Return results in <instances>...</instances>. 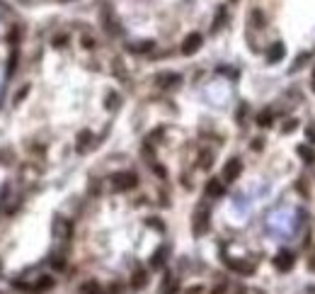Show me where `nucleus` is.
I'll list each match as a JSON object with an SVG mask.
<instances>
[{"label": "nucleus", "mask_w": 315, "mask_h": 294, "mask_svg": "<svg viewBox=\"0 0 315 294\" xmlns=\"http://www.w3.org/2000/svg\"><path fill=\"white\" fill-rule=\"evenodd\" d=\"M122 292V287H119V285H114V287H109V290H107V294H119Z\"/></svg>", "instance_id": "28"}, {"label": "nucleus", "mask_w": 315, "mask_h": 294, "mask_svg": "<svg viewBox=\"0 0 315 294\" xmlns=\"http://www.w3.org/2000/svg\"><path fill=\"white\" fill-rule=\"evenodd\" d=\"M168 260V246H163V248H158L155 250V255H153V260H150V268H163V263Z\"/></svg>", "instance_id": "8"}, {"label": "nucleus", "mask_w": 315, "mask_h": 294, "mask_svg": "<svg viewBox=\"0 0 315 294\" xmlns=\"http://www.w3.org/2000/svg\"><path fill=\"white\" fill-rule=\"evenodd\" d=\"M107 107H109V110H117V107H119V95H117V92H109V95H107Z\"/></svg>", "instance_id": "19"}, {"label": "nucleus", "mask_w": 315, "mask_h": 294, "mask_svg": "<svg viewBox=\"0 0 315 294\" xmlns=\"http://www.w3.org/2000/svg\"><path fill=\"white\" fill-rule=\"evenodd\" d=\"M175 290H177V280H175V277L165 280V285H163V294H172Z\"/></svg>", "instance_id": "18"}, {"label": "nucleus", "mask_w": 315, "mask_h": 294, "mask_svg": "<svg viewBox=\"0 0 315 294\" xmlns=\"http://www.w3.org/2000/svg\"><path fill=\"white\" fill-rule=\"evenodd\" d=\"M294 263H296V255H294L291 250H279V253L274 255V268H276L279 272H289V270L294 268Z\"/></svg>", "instance_id": "3"}, {"label": "nucleus", "mask_w": 315, "mask_h": 294, "mask_svg": "<svg viewBox=\"0 0 315 294\" xmlns=\"http://www.w3.org/2000/svg\"><path fill=\"white\" fill-rule=\"evenodd\" d=\"M252 20H254V22H252L254 27H264V15H262L259 10H254V12H252Z\"/></svg>", "instance_id": "21"}, {"label": "nucleus", "mask_w": 315, "mask_h": 294, "mask_svg": "<svg viewBox=\"0 0 315 294\" xmlns=\"http://www.w3.org/2000/svg\"><path fill=\"white\" fill-rule=\"evenodd\" d=\"M231 2H235V0H231Z\"/></svg>", "instance_id": "31"}, {"label": "nucleus", "mask_w": 315, "mask_h": 294, "mask_svg": "<svg viewBox=\"0 0 315 294\" xmlns=\"http://www.w3.org/2000/svg\"><path fill=\"white\" fill-rule=\"evenodd\" d=\"M56 233H59V236H68V233H70V224H68V221H63V219H56Z\"/></svg>", "instance_id": "16"}, {"label": "nucleus", "mask_w": 315, "mask_h": 294, "mask_svg": "<svg viewBox=\"0 0 315 294\" xmlns=\"http://www.w3.org/2000/svg\"><path fill=\"white\" fill-rule=\"evenodd\" d=\"M65 42H68V37H56V42H54V44H56V46H63Z\"/></svg>", "instance_id": "26"}, {"label": "nucleus", "mask_w": 315, "mask_h": 294, "mask_svg": "<svg viewBox=\"0 0 315 294\" xmlns=\"http://www.w3.org/2000/svg\"><path fill=\"white\" fill-rule=\"evenodd\" d=\"M54 287V277H42L34 287V292H44V290H51Z\"/></svg>", "instance_id": "14"}, {"label": "nucleus", "mask_w": 315, "mask_h": 294, "mask_svg": "<svg viewBox=\"0 0 315 294\" xmlns=\"http://www.w3.org/2000/svg\"><path fill=\"white\" fill-rule=\"evenodd\" d=\"M257 124H259V127H269V124H272V114H269V112H259Z\"/></svg>", "instance_id": "20"}, {"label": "nucleus", "mask_w": 315, "mask_h": 294, "mask_svg": "<svg viewBox=\"0 0 315 294\" xmlns=\"http://www.w3.org/2000/svg\"><path fill=\"white\" fill-rule=\"evenodd\" d=\"M296 129V122H289V124H284V132H294Z\"/></svg>", "instance_id": "27"}, {"label": "nucleus", "mask_w": 315, "mask_h": 294, "mask_svg": "<svg viewBox=\"0 0 315 294\" xmlns=\"http://www.w3.org/2000/svg\"><path fill=\"white\" fill-rule=\"evenodd\" d=\"M90 139H92V134H90V132H80V134H78V153H83V151H85V148L90 146Z\"/></svg>", "instance_id": "11"}, {"label": "nucleus", "mask_w": 315, "mask_h": 294, "mask_svg": "<svg viewBox=\"0 0 315 294\" xmlns=\"http://www.w3.org/2000/svg\"><path fill=\"white\" fill-rule=\"evenodd\" d=\"M146 282H148V275H146L143 270H136V272H133V280H131V287H133V290H141Z\"/></svg>", "instance_id": "10"}, {"label": "nucleus", "mask_w": 315, "mask_h": 294, "mask_svg": "<svg viewBox=\"0 0 315 294\" xmlns=\"http://www.w3.org/2000/svg\"><path fill=\"white\" fill-rule=\"evenodd\" d=\"M201 158H204V160H199V165H201V168H209V165H211V153H204Z\"/></svg>", "instance_id": "23"}, {"label": "nucleus", "mask_w": 315, "mask_h": 294, "mask_svg": "<svg viewBox=\"0 0 315 294\" xmlns=\"http://www.w3.org/2000/svg\"><path fill=\"white\" fill-rule=\"evenodd\" d=\"M201 44H204V37H201L199 32H191L187 39L182 42V54H185V56H191V54H196V51L201 49Z\"/></svg>", "instance_id": "4"}, {"label": "nucleus", "mask_w": 315, "mask_h": 294, "mask_svg": "<svg viewBox=\"0 0 315 294\" xmlns=\"http://www.w3.org/2000/svg\"><path fill=\"white\" fill-rule=\"evenodd\" d=\"M206 195L209 197H223V185H221V180H209L206 182Z\"/></svg>", "instance_id": "7"}, {"label": "nucleus", "mask_w": 315, "mask_h": 294, "mask_svg": "<svg viewBox=\"0 0 315 294\" xmlns=\"http://www.w3.org/2000/svg\"><path fill=\"white\" fill-rule=\"evenodd\" d=\"M15 68H17V51H12V56H10V64H7V75L15 73Z\"/></svg>", "instance_id": "22"}, {"label": "nucleus", "mask_w": 315, "mask_h": 294, "mask_svg": "<svg viewBox=\"0 0 315 294\" xmlns=\"http://www.w3.org/2000/svg\"><path fill=\"white\" fill-rule=\"evenodd\" d=\"M153 49V42H146V44H128V51H136V54H141V51H150Z\"/></svg>", "instance_id": "17"}, {"label": "nucleus", "mask_w": 315, "mask_h": 294, "mask_svg": "<svg viewBox=\"0 0 315 294\" xmlns=\"http://www.w3.org/2000/svg\"><path fill=\"white\" fill-rule=\"evenodd\" d=\"M80 294H102V290H100V285L97 282H85L83 287H80Z\"/></svg>", "instance_id": "13"}, {"label": "nucleus", "mask_w": 315, "mask_h": 294, "mask_svg": "<svg viewBox=\"0 0 315 294\" xmlns=\"http://www.w3.org/2000/svg\"><path fill=\"white\" fill-rule=\"evenodd\" d=\"M228 265H231L233 270L243 272V275H252V272H254V265H248V263H233V260H231Z\"/></svg>", "instance_id": "12"}, {"label": "nucleus", "mask_w": 315, "mask_h": 294, "mask_svg": "<svg viewBox=\"0 0 315 294\" xmlns=\"http://www.w3.org/2000/svg\"><path fill=\"white\" fill-rule=\"evenodd\" d=\"M136 185H138V178L133 173H117V175H112V190L114 192H126V190H131Z\"/></svg>", "instance_id": "1"}, {"label": "nucleus", "mask_w": 315, "mask_h": 294, "mask_svg": "<svg viewBox=\"0 0 315 294\" xmlns=\"http://www.w3.org/2000/svg\"><path fill=\"white\" fill-rule=\"evenodd\" d=\"M298 156L306 160V163H313L315 160V153H313V148H308V146H298Z\"/></svg>", "instance_id": "15"}, {"label": "nucleus", "mask_w": 315, "mask_h": 294, "mask_svg": "<svg viewBox=\"0 0 315 294\" xmlns=\"http://www.w3.org/2000/svg\"><path fill=\"white\" fill-rule=\"evenodd\" d=\"M206 231H209V212L196 209V214H194V236H201Z\"/></svg>", "instance_id": "5"}, {"label": "nucleus", "mask_w": 315, "mask_h": 294, "mask_svg": "<svg viewBox=\"0 0 315 294\" xmlns=\"http://www.w3.org/2000/svg\"><path fill=\"white\" fill-rule=\"evenodd\" d=\"M311 268L315 270V255H311Z\"/></svg>", "instance_id": "30"}, {"label": "nucleus", "mask_w": 315, "mask_h": 294, "mask_svg": "<svg viewBox=\"0 0 315 294\" xmlns=\"http://www.w3.org/2000/svg\"><path fill=\"white\" fill-rule=\"evenodd\" d=\"M284 54H286L284 44H281V42H274V44L269 46V51H267V59H269V64H276V61H281Z\"/></svg>", "instance_id": "6"}, {"label": "nucleus", "mask_w": 315, "mask_h": 294, "mask_svg": "<svg viewBox=\"0 0 315 294\" xmlns=\"http://www.w3.org/2000/svg\"><path fill=\"white\" fill-rule=\"evenodd\" d=\"M83 46H85V49H92V46H95V39H92V37H83Z\"/></svg>", "instance_id": "24"}, {"label": "nucleus", "mask_w": 315, "mask_h": 294, "mask_svg": "<svg viewBox=\"0 0 315 294\" xmlns=\"http://www.w3.org/2000/svg\"><path fill=\"white\" fill-rule=\"evenodd\" d=\"M177 80H180L177 73H160L158 75V85H163V88H170V85H175Z\"/></svg>", "instance_id": "9"}, {"label": "nucleus", "mask_w": 315, "mask_h": 294, "mask_svg": "<svg viewBox=\"0 0 315 294\" xmlns=\"http://www.w3.org/2000/svg\"><path fill=\"white\" fill-rule=\"evenodd\" d=\"M27 92H29V85H27V88H22V90L17 92V97H15V102H20V100H22V97H24Z\"/></svg>", "instance_id": "25"}, {"label": "nucleus", "mask_w": 315, "mask_h": 294, "mask_svg": "<svg viewBox=\"0 0 315 294\" xmlns=\"http://www.w3.org/2000/svg\"><path fill=\"white\" fill-rule=\"evenodd\" d=\"M243 173V160L240 158H231L226 165H223V180L226 182H235Z\"/></svg>", "instance_id": "2"}, {"label": "nucleus", "mask_w": 315, "mask_h": 294, "mask_svg": "<svg viewBox=\"0 0 315 294\" xmlns=\"http://www.w3.org/2000/svg\"><path fill=\"white\" fill-rule=\"evenodd\" d=\"M155 173H158L160 178H165V168H160V165H155Z\"/></svg>", "instance_id": "29"}]
</instances>
